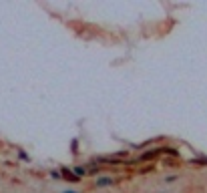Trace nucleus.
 Listing matches in <instances>:
<instances>
[{"mask_svg":"<svg viewBox=\"0 0 207 193\" xmlns=\"http://www.w3.org/2000/svg\"><path fill=\"white\" fill-rule=\"evenodd\" d=\"M61 173H62V179H69V181H79V177L73 173V171H69L66 167H62V169H61Z\"/></svg>","mask_w":207,"mask_h":193,"instance_id":"obj_2","label":"nucleus"},{"mask_svg":"<svg viewBox=\"0 0 207 193\" xmlns=\"http://www.w3.org/2000/svg\"><path fill=\"white\" fill-rule=\"evenodd\" d=\"M73 173L77 175V177H84V175H87L88 171L84 169V167H81V165H79V167H74V171H73Z\"/></svg>","mask_w":207,"mask_h":193,"instance_id":"obj_3","label":"nucleus"},{"mask_svg":"<svg viewBox=\"0 0 207 193\" xmlns=\"http://www.w3.org/2000/svg\"><path fill=\"white\" fill-rule=\"evenodd\" d=\"M50 177H52V179H62V177H61V173H58V171H50Z\"/></svg>","mask_w":207,"mask_h":193,"instance_id":"obj_4","label":"nucleus"},{"mask_svg":"<svg viewBox=\"0 0 207 193\" xmlns=\"http://www.w3.org/2000/svg\"><path fill=\"white\" fill-rule=\"evenodd\" d=\"M62 193H79V191H73V189H69V191H62Z\"/></svg>","mask_w":207,"mask_h":193,"instance_id":"obj_5","label":"nucleus"},{"mask_svg":"<svg viewBox=\"0 0 207 193\" xmlns=\"http://www.w3.org/2000/svg\"><path fill=\"white\" fill-rule=\"evenodd\" d=\"M97 187H109V185H115V177H109V175H105V177H97Z\"/></svg>","mask_w":207,"mask_h":193,"instance_id":"obj_1","label":"nucleus"}]
</instances>
